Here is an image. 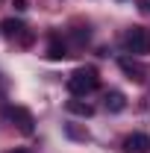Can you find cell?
Masks as SVG:
<instances>
[{
  "mask_svg": "<svg viewBox=\"0 0 150 153\" xmlns=\"http://www.w3.org/2000/svg\"><path fill=\"white\" fill-rule=\"evenodd\" d=\"M124 106H127V97L121 94V91H109L106 94V109L109 112H121Z\"/></svg>",
  "mask_w": 150,
  "mask_h": 153,
  "instance_id": "cell-7",
  "label": "cell"
},
{
  "mask_svg": "<svg viewBox=\"0 0 150 153\" xmlns=\"http://www.w3.org/2000/svg\"><path fill=\"white\" fill-rule=\"evenodd\" d=\"M0 88H3V82H0Z\"/></svg>",
  "mask_w": 150,
  "mask_h": 153,
  "instance_id": "cell-14",
  "label": "cell"
},
{
  "mask_svg": "<svg viewBox=\"0 0 150 153\" xmlns=\"http://www.w3.org/2000/svg\"><path fill=\"white\" fill-rule=\"evenodd\" d=\"M100 85V76H97V71L94 68H76L74 74L68 76V91L71 94H91L94 88Z\"/></svg>",
  "mask_w": 150,
  "mask_h": 153,
  "instance_id": "cell-1",
  "label": "cell"
},
{
  "mask_svg": "<svg viewBox=\"0 0 150 153\" xmlns=\"http://www.w3.org/2000/svg\"><path fill=\"white\" fill-rule=\"evenodd\" d=\"M121 68H124V74H130V79H135V82L144 79V71H141L135 62H130V59H121Z\"/></svg>",
  "mask_w": 150,
  "mask_h": 153,
  "instance_id": "cell-8",
  "label": "cell"
},
{
  "mask_svg": "<svg viewBox=\"0 0 150 153\" xmlns=\"http://www.w3.org/2000/svg\"><path fill=\"white\" fill-rule=\"evenodd\" d=\"M68 135H74V138H85V133H79V130H74V127H68Z\"/></svg>",
  "mask_w": 150,
  "mask_h": 153,
  "instance_id": "cell-12",
  "label": "cell"
},
{
  "mask_svg": "<svg viewBox=\"0 0 150 153\" xmlns=\"http://www.w3.org/2000/svg\"><path fill=\"white\" fill-rule=\"evenodd\" d=\"M0 30H3V36H6V38H18L21 33L27 30V27H24L18 18H6L3 24H0Z\"/></svg>",
  "mask_w": 150,
  "mask_h": 153,
  "instance_id": "cell-5",
  "label": "cell"
},
{
  "mask_svg": "<svg viewBox=\"0 0 150 153\" xmlns=\"http://www.w3.org/2000/svg\"><path fill=\"white\" fill-rule=\"evenodd\" d=\"M124 147H127L130 153H147V150H150V135H144V133H132V135H127Z\"/></svg>",
  "mask_w": 150,
  "mask_h": 153,
  "instance_id": "cell-4",
  "label": "cell"
},
{
  "mask_svg": "<svg viewBox=\"0 0 150 153\" xmlns=\"http://www.w3.org/2000/svg\"><path fill=\"white\" fill-rule=\"evenodd\" d=\"M6 115H9V118L18 124V130H21V133H27V135H30L33 130H36V121H33L30 109H24V106H9V109H6Z\"/></svg>",
  "mask_w": 150,
  "mask_h": 153,
  "instance_id": "cell-3",
  "label": "cell"
},
{
  "mask_svg": "<svg viewBox=\"0 0 150 153\" xmlns=\"http://www.w3.org/2000/svg\"><path fill=\"white\" fill-rule=\"evenodd\" d=\"M12 153H30V150H12Z\"/></svg>",
  "mask_w": 150,
  "mask_h": 153,
  "instance_id": "cell-13",
  "label": "cell"
},
{
  "mask_svg": "<svg viewBox=\"0 0 150 153\" xmlns=\"http://www.w3.org/2000/svg\"><path fill=\"white\" fill-rule=\"evenodd\" d=\"M12 6H15L18 12H27V9H30V6H27V0H12Z\"/></svg>",
  "mask_w": 150,
  "mask_h": 153,
  "instance_id": "cell-11",
  "label": "cell"
},
{
  "mask_svg": "<svg viewBox=\"0 0 150 153\" xmlns=\"http://www.w3.org/2000/svg\"><path fill=\"white\" fill-rule=\"evenodd\" d=\"M124 44H127L130 53L144 56V53H150V33L144 27H132V30H127V36H124Z\"/></svg>",
  "mask_w": 150,
  "mask_h": 153,
  "instance_id": "cell-2",
  "label": "cell"
},
{
  "mask_svg": "<svg viewBox=\"0 0 150 153\" xmlns=\"http://www.w3.org/2000/svg\"><path fill=\"white\" fill-rule=\"evenodd\" d=\"M68 112L71 115H82V118H91L94 106L91 103H82V100H68Z\"/></svg>",
  "mask_w": 150,
  "mask_h": 153,
  "instance_id": "cell-6",
  "label": "cell"
},
{
  "mask_svg": "<svg viewBox=\"0 0 150 153\" xmlns=\"http://www.w3.org/2000/svg\"><path fill=\"white\" fill-rule=\"evenodd\" d=\"M74 41H79V44L88 41V27H76V30H74Z\"/></svg>",
  "mask_w": 150,
  "mask_h": 153,
  "instance_id": "cell-10",
  "label": "cell"
},
{
  "mask_svg": "<svg viewBox=\"0 0 150 153\" xmlns=\"http://www.w3.org/2000/svg\"><path fill=\"white\" fill-rule=\"evenodd\" d=\"M68 56V50H65V44H59V41H53L50 47H47V59H53V62H59V59Z\"/></svg>",
  "mask_w": 150,
  "mask_h": 153,
  "instance_id": "cell-9",
  "label": "cell"
}]
</instances>
